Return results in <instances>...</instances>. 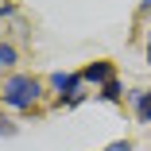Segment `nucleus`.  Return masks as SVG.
Instances as JSON below:
<instances>
[{"mask_svg":"<svg viewBox=\"0 0 151 151\" xmlns=\"http://www.w3.org/2000/svg\"><path fill=\"white\" fill-rule=\"evenodd\" d=\"M39 97H43V81L35 74H12L4 85H0V101H4L8 109H16V112L31 109Z\"/></svg>","mask_w":151,"mask_h":151,"instance_id":"obj_1","label":"nucleus"},{"mask_svg":"<svg viewBox=\"0 0 151 151\" xmlns=\"http://www.w3.org/2000/svg\"><path fill=\"white\" fill-rule=\"evenodd\" d=\"M81 74H66V70H54L50 74V89L58 93V101H66V105H78L81 101Z\"/></svg>","mask_w":151,"mask_h":151,"instance_id":"obj_2","label":"nucleus"},{"mask_svg":"<svg viewBox=\"0 0 151 151\" xmlns=\"http://www.w3.org/2000/svg\"><path fill=\"white\" fill-rule=\"evenodd\" d=\"M81 81H85V85H105V81H112V62H105V58L89 62V66L81 70Z\"/></svg>","mask_w":151,"mask_h":151,"instance_id":"obj_3","label":"nucleus"},{"mask_svg":"<svg viewBox=\"0 0 151 151\" xmlns=\"http://www.w3.org/2000/svg\"><path fill=\"white\" fill-rule=\"evenodd\" d=\"M132 105H136V120L139 124H151V89H136Z\"/></svg>","mask_w":151,"mask_h":151,"instance_id":"obj_4","label":"nucleus"},{"mask_svg":"<svg viewBox=\"0 0 151 151\" xmlns=\"http://www.w3.org/2000/svg\"><path fill=\"white\" fill-rule=\"evenodd\" d=\"M120 97H124V89H120V81H116V78H112V81H105V85H101V101H112V105H116V101H120Z\"/></svg>","mask_w":151,"mask_h":151,"instance_id":"obj_5","label":"nucleus"},{"mask_svg":"<svg viewBox=\"0 0 151 151\" xmlns=\"http://www.w3.org/2000/svg\"><path fill=\"white\" fill-rule=\"evenodd\" d=\"M19 62V50L12 43H0V66H16Z\"/></svg>","mask_w":151,"mask_h":151,"instance_id":"obj_6","label":"nucleus"},{"mask_svg":"<svg viewBox=\"0 0 151 151\" xmlns=\"http://www.w3.org/2000/svg\"><path fill=\"white\" fill-rule=\"evenodd\" d=\"M101 151H132V143H128V139H116V143H109V147H101Z\"/></svg>","mask_w":151,"mask_h":151,"instance_id":"obj_7","label":"nucleus"},{"mask_svg":"<svg viewBox=\"0 0 151 151\" xmlns=\"http://www.w3.org/2000/svg\"><path fill=\"white\" fill-rule=\"evenodd\" d=\"M0 132H4V136H16V124H12V120H0Z\"/></svg>","mask_w":151,"mask_h":151,"instance_id":"obj_8","label":"nucleus"},{"mask_svg":"<svg viewBox=\"0 0 151 151\" xmlns=\"http://www.w3.org/2000/svg\"><path fill=\"white\" fill-rule=\"evenodd\" d=\"M8 12H12V4H0V16H8Z\"/></svg>","mask_w":151,"mask_h":151,"instance_id":"obj_9","label":"nucleus"},{"mask_svg":"<svg viewBox=\"0 0 151 151\" xmlns=\"http://www.w3.org/2000/svg\"><path fill=\"white\" fill-rule=\"evenodd\" d=\"M147 62H151V31H147Z\"/></svg>","mask_w":151,"mask_h":151,"instance_id":"obj_10","label":"nucleus"}]
</instances>
